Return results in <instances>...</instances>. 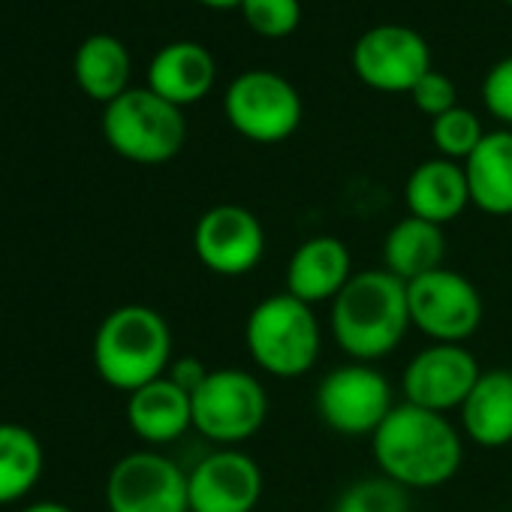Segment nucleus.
I'll use <instances>...</instances> for the list:
<instances>
[{"instance_id": "obj_1", "label": "nucleus", "mask_w": 512, "mask_h": 512, "mask_svg": "<svg viewBox=\"0 0 512 512\" xmlns=\"http://www.w3.org/2000/svg\"><path fill=\"white\" fill-rule=\"evenodd\" d=\"M371 455L386 479L407 491H431L458 476L464 434L446 413L401 401L371 437Z\"/></svg>"}, {"instance_id": "obj_2", "label": "nucleus", "mask_w": 512, "mask_h": 512, "mask_svg": "<svg viewBox=\"0 0 512 512\" xmlns=\"http://www.w3.org/2000/svg\"><path fill=\"white\" fill-rule=\"evenodd\" d=\"M410 329L407 284L383 266L356 272L329 305L332 341L350 356V362L374 365L392 356Z\"/></svg>"}, {"instance_id": "obj_3", "label": "nucleus", "mask_w": 512, "mask_h": 512, "mask_svg": "<svg viewBox=\"0 0 512 512\" xmlns=\"http://www.w3.org/2000/svg\"><path fill=\"white\" fill-rule=\"evenodd\" d=\"M172 329L148 305H121L103 317L94 335V368L118 392H136L166 377L172 356Z\"/></svg>"}, {"instance_id": "obj_4", "label": "nucleus", "mask_w": 512, "mask_h": 512, "mask_svg": "<svg viewBox=\"0 0 512 512\" xmlns=\"http://www.w3.org/2000/svg\"><path fill=\"white\" fill-rule=\"evenodd\" d=\"M244 347L263 374L299 380L320 362L323 326L311 305L284 290L253 305L244 323Z\"/></svg>"}, {"instance_id": "obj_5", "label": "nucleus", "mask_w": 512, "mask_h": 512, "mask_svg": "<svg viewBox=\"0 0 512 512\" xmlns=\"http://www.w3.org/2000/svg\"><path fill=\"white\" fill-rule=\"evenodd\" d=\"M103 136L130 163L160 166L181 154L187 142L184 112L151 88H130L103 112Z\"/></svg>"}, {"instance_id": "obj_6", "label": "nucleus", "mask_w": 512, "mask_h": 512, "mask_svg": "<svg viewBox=\"0 0 512 512\" xmlns=\"http://www.w3.org/2000/svg\"><path fill=\"white\" fill-rule=\"evenodd\" d=\"M193 398V431L217 449H241L269 419V392L244 368H214Z\"/></svg>"}, {"instance_id": "obj_7", "label": "nucleus", "mask_w": 512, "mask_h": 512, "mask_svg": "<svg viewBox=\"0 0 512 512\" xmlns=\"http://www.w3.org/2000/svg\"><path fill=\"white\" fill-rule=\"evenodd\" d=\"M229 127L256 145L287 142L302 124V97L290 79L269 70H247L235 76L223 94Z\"/></svg>"}, {"instance_id": "obj_8", "label": "nucleus", "mask_w": 512, "mask_h": 512, "mask_svg": "<svg viewBox=\"0 0 512 512\" xmlns=\"http://www.w3.org/2000/svg\"><path fill=\"white\" fill-rule=\"evenodd\" d=\"M314 404L329 431L353 440H371L386 422V416L395 410V392L380 368L365 362H347L323 374Z\"/></svg>"}, {"instance_id": "obj_9", "label": "nucleus", "mask_w": 512, "mask_h": 512, "mask_svg": "<svg viewBox=\"0 0 512 512\" xmlns=\"http://www.w3.org/2000/svg\"><path fill=\"white\" fill-rule=\"evenodd\" d=\"M407 302L413 329L431 344H467L485 320V302L476 284L446 266L410 281Z\"/></svg>"}, {"instance_id": "obj_10", "label": "nucleus", "mask_w": 512, "mask_h": 512, "mask_svg": "<svg viewBox=\"0 0 512 512\" xmlns=\"http://www.w3.org/2000/svg\"><path fill=\"white\" fill-rule=\"evenodd\" d=\"M266 226L250 208L223 202L211 205L193 226V253L211 275L244 278L266 256Z\"/></svg>"}, {"instance_id": "obj_11", "label": "nucleus", "mask_w": 512, "mask_h": 512, "mask_svg": "<svg viewBox=\"0 0 512 512\" xmlns=\"http://www.w3.org/2000/svg\"><path fill=\"white\" fill-rule=\"evenodd\" d=\"M109 512H190L187 473L157 449L115 461L106 479Z\"/></svg>"}, {"instance_id": "obj_12", "label": "nucleus", "mask_w": 512, "mask_h": 512, "mask_svg": "<svg viewBox=\"0 0 512 512\" xmlns=\"http://www.w3.org/2000/svg\"><path fill=\"white\" fill-rule=\"evenodd\" d=\"M479 377L482 365L467 344H428L407 362L401 395L407 404L449 416L461 410Z\"/></svg>"}, {"instance_id": "obj_13", "label": "nucleus", "mask_w": 512, "mask_h": 512, "mask_svg": "<svg viewBox=\"0 0 512 512\" xmlns=\"http://www.w3.org/2000/svg\"><path fill=\"white\" fill-rule=\"evenodd\" d=\"M356 76L380 94H410L431 70L425 37L404 25H380L365 31L353 46Z\"/></svg>"}, {"instance_id": "obj_14", "label": "nucleus", "mask_w": 512, "mask_h": 512, "mask_svg": "<svg viewBox=\"0 0 512 512\" xmlns=\"http://www.w3.org/2000/svg\"><path fill=\"white\" fill-rule=\"evenodd\" d=\"M190 512H253L263 500V467L244 449H214L187 473Z\"/></svg>"}, {"instance_id": "obj_15", "label": "nucleus", "mask_w": 512, "mask_h": 512, "mask_svg": "<svg viewBox=\"0 0 512 512\" xmlns=\"http://www.w3.org/2000/svg\"><path fill=\"white\" fill-rule=\"evenodd\" d=\"M353 275L356 269L347 241L338 235H311L290 256L284 290L311 308L332 305Z\"/></svg>"}, {"instance_id": "obj_16", "label": "nucleus", "mask_w": 512, "mask_h": 512, "mask_svg": "<svg viewBox=\"0 0 512 512\" xmlns=\"http://www.w3.org/2000/svg\"><path fill=\"white\" fill-rule=\"evenodd\" d=\"M214 82H217V64L211 52L190 40L163 46L148 64V88L178 109L205 100Z\"/></svg>"}, {"instance_id": "obj_17", "label": "nucleus", "mask_w": 512, "mask_h": 512, "mask_svg": "<svg viewBox=\"0 0 512 512\" xmlns=\"http://www.w3.org/2000/svg\"><path fill=\"white\" fill-rule=\"evenodd\" d=\"M404 205L407 214L428 220L434 226H446L458 220L470 208V187L464 175V163L434 157L419 163L404 181Z\"/></svg>"}, {"instance_id": "obj_18", "label": "nucleus", "mask_w": 512, "mask_h": 512, "mask_svg": "<svg viewBox=\"0 0 512 512\" xmlns=\"http://www.w3.org/2000/svg\"><path fill=\"white\" fill-rule=\"evenodd\" d=\"M127 425L148 446H169L193 428V398L169 377L127 395Z\"/></svg>"}, {"instance_id": "obj_19", "label": "nucleus", "mask_w": 512, "mask_h": 512, "mask_svg": "<svg viewBox=\"0 0 512 512\" xmlns=\"http://www.w3.org/2000/svg\"><path fill=\"white\" fill-rule=\"evenodd\" d=\"M461 434L482 449L512 446V371H482L458 410Z\"/></svg>"}, {"instance_id": "obj_20", "label": "nucleus", "mask_w": 512, "mask_h": 512, "mask_svg": "<svg viewBox=\"0 0 512 512\" xmlns=\"http://www.w3.org/2000/svg\"><path fill=\"white\" fill-rule=\"evenodd\" d=\"M470 205L488 217H512V130H491L464 160Z\"/></svg>"}, {"instance_id": "obj_21", "label": "nucleus", "mask_w": 512, "mask_h": 512, "mask_svg": "<svg viewBox=\"0 0 512 512\" xmlns=\"http://www.w3.org/2000/svg\"><path fill=\"white\" fill-rule=\"evenodd\" d=\"M380 253H383V269L401 278L404 284H410L434 269H443L446 232L443 226L407 214L383 235Z\"/></svg>"}, {"instance_id": "obj_22", "label": "nucleus", "mask_w": 512, "mask_h": 512, "mask_svg": "<svg viewBox=\"0 0 512 512\" xmlns=\"http://www.w3.org/2000/svg\"><path fill=\"white\" fill-rule=\"evenodd\" d=\"M73 73L79 88L97 100V103H112L124 91H130V52L127 46L112 37V34H94L88 37L73 61Z\"/></svg>"}, {"instance_id": "obj_23", "label": "nucleus", "mask_w": 512, "mask_h": 512, "mask_svg": "<svg viewBox=\"0 0 512 512\" xmlns=\"http://www.w3.org/2000/svg\"><path fill=\"white\" fill-rule=\"evenodd\" d=\"M40 437L16 422H0V506L28 497L43 476Z\"/></svg>"}, {"instance_id": "obj_24", "label": "nucleus", "mask_w": 512, "mask_h": 512, "mask_svg": "<svg viewBox=\"0 0 512 512\" xmlns=\"http://www.w3.org/2000/svg\"><path fill=\"white\" fill-rule=\"evenodd\" d=\"M332 512H413V509H410V491L377 473L347 482L335 497Z\"/></svg>"}, {"instance_id": "obj_25", "label": "nucleus", "mask_w": 512, "mask_h": 512, "mask_svg": "<svg viewBox=\"0 0 512 512\" xmlns=\"http://www.w3.org/2000/svg\"><path fill=\"white\" fill-rule=\"evenodd\" d=\"M482 139H485L482 121L464 106H455L452 112L431 121V142H434L437 154L446 160L464 163L479 148Z\"/></svg>"}, {"instance_id": "obj_26", "label": "nucleus", "mask_w": 512, "mask_h": 512, "mask_svg": "<svg viewBox=\"0 0 512 512\" xmlns=\"http://www.w3.org/2000/svg\"><path fill=\"white\" fill-rule=\"evenodd\" d=\"M238 10L250 25V31L266 40H284L302 22L299 0H244Z\"/></svg>"}, {"instance_id": "obj_27", "label": "nucleus", "mask_w": 512, "mask_h": 512, "mask_svg": "<svg viewBox=\"0 0 512 512\" xmlns=\"http://www.w3.org/2000/svg\"><path fill=\"white\" fill-rule=\"evenodd\" d=\"M410 97H413L416 109H419L422 115H428L431 121L440 118V115H446V112H452V109L458 106L455 82H452L449 76L437 73V70H428V73L416 82V88L410 91Z\"/></svg>"}, {"instance_id": "obj_28", "label": "nucleus", "mask_w": 512, "mask_h": 512, "mask_svg": "<svg viewBox=\"0 0 512 512\" xmlns=\"http://www.w3.org/2000/svg\"><path fill=\"white\" fill-rule=\"evenodd\" d=\"M482 103L500 124H506V130H512V55L497 61L485 73V79H482Z\"/></svg>"}, {"instance_id": "obj_29", "label": "nucleus", "mask_w": 512, "mask_h": 512, "mask_svg": "<svg viewBox=\"0 0 512 512\" xmlns=\"http://www.w3.org/2000/svg\"><path fill=\"white\" fill-rule=\"evenodd\" d=\"M166 377H169L172 383H178L184 392L193 395V392L202 386V380L208 377V368H205L196 356H181V359H175V362L169 365Z\"/></svg>"}, {"instance_id": "obj_30", "label": "nucleus", "mask_w": 512, "mask_h": 512, "mask_svg": "<svg viewBox=\"0 0 512 512\" xmlns=\"http://www.w3.org/2000/svg\"><path fill=\"white\" fill-rule=\"evenodd\" d=\"M22 512H73V509H70V506H64V503H58V500H40V503L25 506Z\"/></svg>"}, {"instance_id": "obj_31", "label": "nucleus", "mask_w": 512, "mask_h": 512, "mask_svg": "<svg viewBox=\"0 0 512 512\" xmlns=\"http://www.w3.org/2000/svg\"><path fill=\"white\" fill-rule=\"evenodd\" d=\"M202 7H211V10H232V7H241L244 0H199Z\"/></svg>"}, {"instance_id": "obj_32", "label": "nucleus", "mask_w": 512, "mask_h": 512, "mask_svg": "<svg viewBox=\"0 0 512 512\" xmlns=\"http://www.w3.org/2000/svg\"><path fill=\"white\" fill-rule=\"evenodd\" d=\"M506 4H509V7H512V0H506Z\"/></svg>"}]
</instances>
